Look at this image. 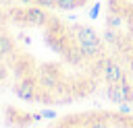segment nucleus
<instances>
[{"mask_svg": "<svg viewBox=\"0 0 133 128\" xmlns=\"http://www.w3.org/2000/svg\"><path fill=\"white\" fill-rule=\"evenodd\" d=\"M37 85H39V83H37V76H35V74L23 76V78H19V81L15 83V93H17V97L31 101V99H35V97H37V95H35Z\"/></svg>", "mask_w": 133, "mask_h": 128, "instance_id": "1", "label": "nucleus"}, {"mask_svg": "<svg viewBox=\"0 0 133 128\" xmlns=\"http://www.w3.org/2000/svg\"><path fill=\"white\" fill-rule=\"evenodd\" d=\"M102 76H104L106 85H108V83H121V81L125 78V72H123V68H121L114 60L106 58V60H104V68H102Z\"/></svg>", "mask_w": 133, "mask_h": 128, "instance_id": "2", "label": "nucleus"}, {"mask_svg": "<svg viewBox=\"0 0 133 128\" xmlns=\"http://www.w3.org/2000/svg\"><path fill=\"white\" fill-rule=\"evenodd\" d=\"M106 95H108V99H110L112 103H123V101H125L121 83H108V87H106Z\"/></svg>", "mask_w": 133, "mask_h": 128, "instance_id": "3", "label": "nucleus"}, {"mask_svg": "<svg viewBox=\"0 0 133 128\" xmlns=\"http://www.w3.org/2000/svg\"><path fill=\"white\" fill-rule=\"evenodd\" d=\"M87 128H110V124H108L106 120H96V122H91Z\"/></svg>", "mask_w": 133, "mask_h": 128, "instance_id": "4", "label": "nucleus"}, {"mask_svg": "<svg viewBox=\"0 0 133 128\" xmlns=\"http://www.w3.org/2000/svg\"><path fill=\"white\" fill-rule=\"evenodd\" d=\"M42 116H46V118H52V116H54V111H48V109H46V111H44Z\"/></svg>", "mask_w": 133, "mask_h": 128, "instance_id": "5", "label": "nucleus"}]
</instances>
